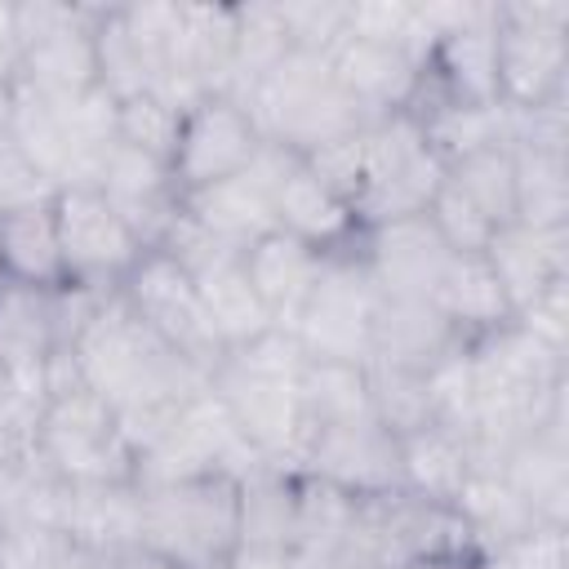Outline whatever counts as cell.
<instances>
[{
  "label": "cell",
  "mask_w": 569,
  "mask_h": 569,
  "mask_svg": "<svg viewBox=\"0 0 569 569\" xmlns=\"http://www.w3.org/2000/svg\"><path fill=\"white\" fill-rule=\"evenodd\" d=\"M302 347L289 329H267L262 338L222 351V360L209 373V391L222 400L240 436L258 449V458L276 471L302 476L307 449H311V418L302 409Z\"/></svg>",
  "instance_id": "1"
},
{
  "label": "cell",
  "mask_w": 569,
  "mask_h": 569,
  "mask_svg": "<svg viewBox=\"0 0 569 569\" xmlns=\"http://www.w3.org/2000/svg\"><path fill=\"white\" fill-rule=\"evenodd\" d=\"M71 360L80 369V382L98 391L116 413L133 409H182L196 391L209 387V373L182 360L173 347H164L111 289L93 320L71 342Z\"/></svg>",
  "instance_id": "2"
},
{
  "label": "cell",
  "mask_w": 569,
  "mask_h": 569,
  "mask_svg": "<svg viewBox=\"0 0 569 569\" xmlns=\"http://www.w3.org/2000/svg\"><path fill=\"white\" fill-rule=\"evenodd\" d=\"M236 102L249 111V120H253L262 142H276L284 151H293V156H307L320 142L369 124V116L333 80L329 58L325 53H307V49H289Z\"/></svg>",
  "instance_id": "3"
},
{
  "label": "cell",
  "mask_w": 569,
  "mask_h": 569,
  "mask_svg": "<svg viewBox=\"0 0 569 569\" xmlns=\"http://www.w3.org/2000/svg\"><path fill=\"white\" fill-rule=\"evenodd\" d=\"M493 76L511 111L569 98V0H493Z\"/></svg>",
  "instance_id": "4"
},
{
  "label": "cell",
  "mask_w": 569,
  "mask_h": 569,
  "mask_svg": "<svg viewBox=\"0 0 569 569\" xmlns=\"http://www.w3.org/2000/svg\"><path fill=\"white\" fill-rule=\"evenodd\" d=\"M240 525V480L196 476L178 485L142 489V547L178 569H204L231 560Z\"/></svg>",
  "instance_id": "5"
},
{
  "label": "cell",
  "mask_w": 569,
  "mask_h": 569,
  "mask_svg": "<svg viewBox=\"0 0 569 569\" xmlns=\"http://www.w3.org/2000/svg\"><path fill=\"white\" fill-rule=\"evenodd\" d=\"M258 467H267V462L240 436V427L231 422L222 400L204 387L178 409L169 431L133 458V485L138 489H156V485H178V480H196V476L244 480Z\"/></svg>",
  "instance_id": "6"
},
{
  "label": "cell",
  "mask_w": 569,
  "mask_h": 569,
  "mask_svg": "<svg viewBox=\"0 0 569 569\" xmlns=\"http://www.w3.org/2000/svg\"><path fill=\"white\" fill-rule=\"evenodd\" d=\"M31 445L67 485L133 480V449L120 436V418L89 387L49 396L36 418Z\"/></svg>",
  "instance_id": "7"
},
{
  "label": "cell",
  "mask_w": 569,
  "mask_h": 569,
  "mask_svg": "<svg viewBox=\"0 0 569 569\" xmlns=\"http://www.w3.org/2000/svg\"><path fill=\"white\" fill-rule=\"evenodd\" d=\"M445 164L422 138L418 116L391 111L365 124V178L356 191V222L378 227L391 218H413L431 204Z\"/></svg>",
  "instance_id": "8"
},
{
  "label": "cell",
  "mask_w": 569,
  "mask_h": 569,
  "mask_svg": "<svg viewBox=\"0 0 569 569\" xmlns=\"http://www.w3.org/2000/svg\"><path fill=\"white\" fill-rule=\"evenodd\" d=\"M356 240L338 253H325L320 280L289 325L307 360H351V365L369 360V329H373V311L382 293L373 276L365 271Z\"/></svg>",
  "instance_id": "9"
},
{
  "label": "cell",
  "mask_w": 569,
  "mask_h": 569,
  "mask_svg": "<svg viewBox=\"0 0 569 569\" xmlns=\"http://www.w3.org/2000/svg\"><path fill=\"white\" fill-rule=\"evenodd\" d=\"M120 298L164 347H173L196 369L213 373V365L222 360V347L204 320V307H200V293H196V280L187 267H178L160 249H147L138 258V267L124 276Z\"/></svg>",
  "instance_id": "10"
},
{
  "label": "cell",
  "mask_w": 569,
  "mask_h": 569,
  "mask_svg": "<svg viewBox=\"0 0 569 569\" xmlns=\"http://www.w3.org/2000/svg\"><path fill=\"white\" fill-rule=\"evenodd\" d=\"M53 222L62 244L67 280L93 289H120L124 276L147 253L129 222L107 204L98 187H62L53 196Z\"/></svg>",
  "instance_id": "11"
},
{
  "label": "cell",
  "mask_w": 569,
  "mask_h": 569,
  "mask_svg": "<svg viewBox=\"0 0 569 569\" xmlns=\"http://www.w3.org/2000/svg\"><path fill=\"white\" fill-rule=\"evenodd\" d=\"M258 147H262V138H258L249 111L227 93H209L182 111L169 173H173L178 191L187 196V191H200V187L244 173L249 160L258 156Z\"/></svg>",
  "instance_id": "12"
},
{
  "label": "cell",
  "mask_w": 569,
  "mask_h": 569,
  "mask_svg": "<svg viewBox=\"0 0 569 569\" xmlns=\"http://www.w3.org/2000/svg\"><path fill=\"white\" fill-rule=\"evenodd\" d=\"M298 160H302V156H293V151H284V147H276V142H262L244 173L222 178V182L200 187V191H187V196H182V209H187L209 236H218L222 244H231L236 253H244L253 240H262V236L276 231L271 187H276Z\"/></svg>",
  "instance_id": "13"
},
{
  "label": "cell",
  "mask_w": 569,
  "mask_h": 569,
  "mask_svg": "<svg viewBox=\"0 0 569 569\" xmlns=\"http://www.w3.org/2000/svg\"><path fill=\"white\" fill-rule=\"evenodd\" d=\"M302 471L338 485L351 498L391 493L400 489V436H391L378 418L316 427Z\"/></svg>",
  "instance_id": "14"
},
{
  "label": "cell",
  "mask_w": 569,
  "mask_h": 569,
  "mask_svg": "<svg viewBox=\"0 0 569 569\" xmlns=\"http://www.w3.org/2000/svg\"><path fill=\"white\" fill-rule=\"evenodd\" d=\"M356 253H360V262L373 276L382 298H431L449 258H453L449 244L427 222V213L360 227Z\"/></svg>",
  "instance_id": "15"
},
{
  "label": "cell",
  "mask_w": 569,
  "mask_h": 569,
  "mask_svg": "<svg viewBox=\"0 0 569 569\" xmlns=\"http://www.w3.org/2000/svg\"><path fill=\"white\" fill-rule=\"evenodd\" d=\"M93 187L129 222V231L142 240V249H156L164 240V231H169V222L178 218V204H182V191H178L169 164L156 160V156H142L124 142H116L107 151Z\"/></svg>",
  "instance_id": "16"
},
{
  "label": "cell",
  "mask_w": 569,
  "mask_h": 569,
  "mask_svg": "<svg viewBox=\"0 0 569 569\" xmlns=\"http://www.w3.org/2000/svg\"><path fill=\"white\" fill-rule=\"evenodd\" d=\"M62 351L53 325V289L0 284V369L27 387L36 400H49V360Z\"/></svg>",
  "instance_id": "17"
},
{
  "label": "cell",
  "mask_w": 569,
  "mask_h": 569,
  "mask_svg": "<svg viewBox=\"0 0 569 569\" xmlns=\"http://www.w3.org/2000/svg\"><path fill=\"white\" fill-rule=\"evenodd\" d=\"M329 67H333V80L342 84V93L369 120L409 111L422 89V62H413L409 53H400L391 44H373L360 36H342V44L329 53Z\"/></svg>",
  "instance_id": "18"
},
{
  "label": "cell",
  "mask_w": 569,
  "mask_h": 569,
  "mask_svg": "<svg viewBox=\"0 0 569 569\" xmlns=\"http://www.w3.org/2000/svg\"><path fill=\"white\" fill-rule=\"evenodd\" d=\"M485 262L493 267L511 311H520L529 298H538L556 280H569V227L507 222L489 236Z\"/></svg>",
  "instance_id": "19"
},
{
  "label": "cell",
  "mask_w": 569,
  "mask_h": 569,
  "mask_svg": "<svg viewBox=\"0 0 569 569\" xmlns=\"http://www.w3.org/2000/svg\"><path fill=\"white\" fill-rule=\"evenodd\" d=\"M538 525H569V413L529 431L498 462Z\"/></svg>",
  "instance_id": "20"
},
{
  "label": "cell",
  "mask_w": 569,
  "mask_h": 569,
  "mask_svg": "<svg viewBox=\"0 0 569 569\" xmlns=\"http://www.w3.org/2000/svg\"><path fill=\"white\" fill-rule=\"evenodd\" d=\"M453 347H462V338L449 329V320L436 311L431 298H382L373 311L365 365H391V369L427 373Z\"/></svg>",
  "instance_id": "21"
},
{
  "label": "cell",
  "mask_w": 569,
  "mask_h": 569,
  "mask_svg": "<svg viewBox=\"0 0 569 569\" xmlns=\"http://www.w3.org/2000/svg\"><path fill=\"white\" fill-rule=\"evenodd\" d=\"M62 533L93 556H120L142 547V489L133 480L71 485L62 507Z\"/></svg>",
  "instance_id": "22"
},
{
  "label": "cell",
  "mask_w": 569,
  "mask_h": 569,
  "mask_svg": "<svg viewBox=\"0 0 569 569\" xmlns=\"http://www.w3.org/2000/svg\"><path fill=\"white\" fill-rule=\"evenodd\" d=\"M271 213H276V231L320 249V253H338L360 236L356 209L333 196L302 160L271 187Z\"/></svg>",
  "instance_id": "23"
},
{
  "label": "cell",
  "mask_w": 569,
  "mask_h": 569,
  "mask_svg": "<svg viewBox=\"0 0 569 569\" xmlns=\"http://www.w3.org/2000/svg\"><path fill=\"white\" fill-rule=\"evenodd\" d=\"M320 267H325V253L284 231H271L244 249V276L280 329H289L302 302L311 298Z\"/></svg>",
  "instance_id": "24"
},
{
  "label": "cell",
  "mask_w": 569,
  "mask_h": 569,
  "mask_svg": "<svg viewBox=\"0 0 569 569\" xmlns=\"http://www.w3.org/2000/svg\"><path fill=\"white\" fill-rule=\"evenodd\" d=\"M422 80L431 93L449 102H498V76H493V4L480 22H467L458 31H445L427 62Z\"/></svg>",
  "instance_id": "25"
},
{
  "label": "cell",
  "mask_w": 569,
  "mask_h": 569,
  "mask_svg": "<svg viewBox=\"0 0 569 569\" xmlns=\"http://www.w3.org/2000/svg\"><path fill=\"white\" fill-rule=\"evenodd\" d=\"M409 116H418L422 138L440 164H453L485 147H507V107L502 102H449V98L431 93L422 80Z\"/></svg>",
  "instance_id": "26"
},
{
  "label": "cell",
  "mask_w": 569,
  "mask_h": 569,
  "mask_svg": "<svg viewBox=\"0 0 569 569\" xmlns=\"http://www.w3.org/2000/svg\"><path fill=\"white\" fill-rule=\"evenodd\" d=\"M431 302L462 342H476L511 320V302H507L493 267L485 262V253H453Z\"/></svg>",
  "instance_id": "27"
},
{
  "label": "cell",
  "mask_w": 569,
  "mask_h": 569,
  "mask_svg": "<svg viewBox=\"0 0 569 569\" xmlns=\"http://www.w3.org/2000/svg\"><path fill=\"white\" fill-rule=\"evenodd\" d=\"M0 284H27V289L67 284L53 200L0 213Z\"/></svg>",
  "instance_id": "28"
},
{
  "label": "cell",
  "mask_w": 569,
  "mask_h": 569,
  "mask_svg": "<svg viewBox=\"0 0 569 569\" xmlns=\"http://www.w3.org/2000/svg\"><path fill=\"white\" fill-rule=\"evenodd\" d=\"M191 280H196L204 320H209V329H213V338H218L222 351L244 347V342L262 338L267 329H276L271 311L262 307V298L253 293V284H249V276H244V253L222 258V262L196 271Z\"/></svg>",
  "instance_id": "29"
},
{
  "label": "cell",
  "mask_w": 569,
  "mask_h": 569,
  "mask_svg": "<svg viewBox=\"0 0 569 569\" xmlns=\"http://www.w3.org/2000/svg\"><path fill=\"white\" fill-rule=\"evenodd\" d=\"M467 476H471V445L458 431L427 422V427L400 436V489L405 493L431 498V502H453Z\"/></svg>",
  "instance_id": "30"
},
{
  "label": "cell",
  "mask_w": 569,
  "mask_h": 569,
  "mask_svg": "<svg viewBox=\"0 0 569 569\" xmlns=\"http://www.w3.org/2000/svg\"><path fill=\"white\" fill-rule=\"evenodd\" d=\"M4 133L31 156V164L62 191L76 182V151L62 124L58 102L36 98L31 89H22L18 80L9 84V107H4Z\"/></svg>",
  "instance_id": "31"
},
{
  "label": "cell",
  "mask_w": 569,
  "mask_h": 569,
  "mask_svg": "<svg viewBox=\"0 0 569 569\" xmlns=\"http://www.w3.org/2000/svg\"><path fill=\"white\" fill-rule=\"evenodd\" d=\"M453 511L471 529L480 556H489L493 547H502V542H511L538 525V516L525 507V498L493 467H471V476L462 480V489L453 498Z\"/></svg>",
  "instance_id": "32"
},
{
  "label": "cell",
  "mask_w": 569,
  "mask_h": 569,
  "mask_svg": "<svg viewBox=\"0 0 569 569\" xmlns=\"http://www.w3.org/2000/svg\"><path fill=\"white\" fill-rule=\"evenodd\" d=\"M293 480L289 471L258 467L240 480L236 551H293Z\"/></svg>",
  "instance_id": "33"
},
{
  "label": "cell",
  "mask_w": 569,
  "mask_h": 569,
  "mask_svg": "<svg viewBox=\"0 0 569 569\" xmlns=\"http://www.w3.org/2000/svg\"><path fill=\"white\" fill-rule=\"evenodd\" d=\"M356 502L360 498L342 493L338 485L302 471L293 480V551L307 556V560H320V556L347 547Z\"/></svg>",
  "instance_id": "34"
},
{
  "label": "cell",
  "mask_w": 569,
  "mask_h": 569,
  "mask_svg": "<svg viewBox=\"0 0 569 569\" xmlns=\"http://www.w3.org/2000/svg\"><path fill=\"white\" fill-rule=\"evenodd\" d=\"M298 391H302V409H307L311 427L373 418L365 365H351V360H307L302 378H298Z\"/></svg>",
  "instance_id": "35"
},
{
  "label": "cell",
  "mask_w": 569,
  "mask_h": 569,
  "mask_svg": "<svg viewBox=\"0 0 569 569\" xmlns=\"http://www.w3.org/2000/svg\"><path fill=\"white\" fill-rule=\"evenodd\" d=\"M516 160V222L569 227V156L511 151Z\"/></svg>",
  "instance_id": "36"
},
{
  "label": "cell",
  "mask_w": 569,
  "mask_h": 569,
  "mask_svg": "<svg viewBox=\"0 0 569 569\" xmlns=\"http://www.w3.org/2000/svg\"><path fill=\"white\" fill-rule=\"evenodd\" d=\"M289 31L280 18V0H249L236 4V76L231 98H240L258 76H267L289 53Z\"/></svg>",
  "instance_id": "37"
},
{
  "label": "cell",
  "mask_w": 569,
  "mask_h": 569,
  "mask_svg": "<svg viewBox=\"0 0 569 569\" xmlns=\"http://www.w3.org/2000/svg\"><path fill=\"white\" fill-rule=\"evenodd\" d=\"M445 178H449L493 227L516 222V160H511V147L471 151V156L445 164Z\"/></svg>",
  "instance_id": "38"
},
{
  "label": "cell",
  "mask_w": 569,
  "mask_h": 569,
  "mask_svg": "<svg viewBox=\"0 0 569 569\" xmlns=\"http://www.w3.org/2000/svg\"><path fill=\"white\" fill-rule=\"evenodd\" d=\"M347 36H360V40H373V44H391V49L409 53L413 62H427V53L436 44L418 0H351Z\"/></svg>",
  "instance_id": "39"
},
{
  "label": "cell",
  "mask_w": 569,
  "mask_h": 569,
  "mask_svg": "<svg viewBox=\"0 0 569 569\" xmlns=\"http://www.w3.org/2000/svg\"><path fill=\"white\" fill-rule=\"evenodd\" d=\"M365 373H369V409L391 436H409L431 422L427 373L391 369V365H365Z\"/></svg>",
  "instance_id": "40"
},
{
  "label": "cell",
  "mask_w": 569,
  "mask_h": 569,
  "mask_svg": "<svg viewBox=\"0 0 569 569\" xmlns=\"http://www.w3.org/2000/svg\"><path fill=\"white\" fill-rule=\"evenodd\" d=\"M178 124H182V111H173L156 93H138V98L116 102V142H124L142 156H156L164 164L173 160Z\"/></svg>",
  "instance_id": "41"
},
{
  "label": "cell",
  "mask_w": 569,
  "mask_h": 569,
  "mask_svg": "<svg viewBox=\"0 0 569 569\" xmlns=\"http://www.w3.org/2000/svg\"><path fill=\"white\" fill-rule=\"evenodd\" d=\"M422 213L436 227V236L449 244V253H485L489 236L498 231L449 178H440V187H436V196H431V204Z\"/></svg>",
  "instance_id": "42"
},
{
  "label": "cell",
  "mask_w": 569,
  "mask_h": 569,
  "mask_svg": "<svg viewBox=\"0 0 569 569\" xmlns=\"http://www.w3.org/2000/svg\"><path fill=\"white\" fill-rule=\"evenodd\" d=\"M347 13H351V0H280L289 44L307 53H325V58L342 44Z\"/></svg>",
  "instance_id": "43"
},
{
  "label": "cell",
  "mask_w": 569,
  "mask_h": 569,
  "mask_svg": "<svg viewBox=\"0 0 569 569\" xmlns=\"http://www.w3.org/2000/svg\"><path fill=\"white\" fill-rule=\"evenodd\" d=\"M480 569H569V525H533L480 556Z\"/></svg>",
  "instance_id": "44"
},
{
  "label": "cell",
  "mask_w": 569,
  "mask_h": 569,
  "mask_svg": "<svg viewBox=\"0 0 569 569\" xmlns=\"http://www.w3.org/2000/svg\"><path fill=\"white\" fill-rule=\"evenodd\" d=\"M302 164H307L333 196H342L347 204H356V191H360V178H365V129H351V133H342V138L320 142L316 151L302 156Z\"/></svg>",
  "instance_id": "45"
},
{
  "label": "cell",
  "mask_w": 569,
  "mask_h": 569,
  "mask_svg": "<svg viewBox=\"0 0 569 569\" xmlns=\"http://www.w3.org/2000/svg\"><path fill=\"white\" fill-rule=\"evenodd\" d=\"M58 196V187L31 164V156L4 133L0 124V213L13 209H31V204H49Z\"/></svg>",
  "instance_id": "46"
},
{
  "label": "cell",
  "mask_w": 569,
  "mask_h": 569,
  "mask_svg": "<svg viewBox=\"0 0 569 569\" xmlns=\"http://www.w3.org/2000/svg\"><path fill=\"white\" fill-rule=\"evenodd\" d=\"M71 547L58 525H22L0 533V569H53Z\"/></svg>",
  "instance_id": "47"
},
{
  "label": "cell",
  "mask_w": 569,
  "mask_h": 569,
  "mask_svg": "<svg viewBox=\"0 0 569 569\" xmlns=\"http://www.w3.org/2000/svg\"><path fill=\"white\" fill-rule=\"evenodd\" d=\"M511 320L520 329H529L538 342H547L551 351L569 356V280H556L551 289L529 298L520 311H511Z\"/></svg>",
  "instance_id": "48"
},
{
  "label": "cell",
  "mask_w": 569,
  "mask_h": 569,
  "mask_svg": "<svg viewBox=\"0 0 569 569\" xmlns=\"http://www.w3.org/2000/svg\"><path fill=\"white\" fill-rule=\"evenodd\" d=\"M40 409H44V400H36L27 387H18V382L0 369V436L27 440V436L36 431Z\"/></svg>",
  "instance_id": "49"
},
{
  "label": "cell",
  "mask_w": 569,
  "mask_h": 569,
  "mask_svg": "<svg viewBox=\"0 0 569 569\" xmlns=\"http://www.w3.org/2000/svg\"><path fill=\"white\" fill-rule=\"evenodd\" d=\"M18 71V31H13V0H0V84Z\"/></svg>",
  "instance_id": "50"
},
{
  "label": "cell",
  "mask_w": 569,
  "mask_h": 569,
  "mask_svg": "<svg viewBox=\"0 0 569 569\" xmlns=\"http://www.w3.org/2000/svg\"><path fill=\"white\" fill-rule=\"evenodd\" d=\"M102 569H178V565L156 556V551H147V547H129L120 556H102Z\"/></svg>",
  "instance_id": "51"
},
{
  "label": "cell",
  "mask_w": 569,
  "mask_h": 569,
  "mask_svg": "<svg viewBox=\"0 0 569 569\" xmlns=\"http://www.w3.org/2000/svg\"><path fill=\"white\" fill-rule=\"evenodd\" d=\"M311 569H382V565H373V560H369L365 551H356V547H338V551L311 560Z\"/></svg>",
  "instance_id": "52"
},
{
  "label": "cell",
  "mask_w": 569,
  "mask_h": 569,
  "mask_svg": "<svg viewBox=\"0 0 569 569\" xmlns=\"http://www.w3.org/2000/svg\"><path fill=\"white\" fill-rule=\"evenodd\" d=\"M53 569H102V556H93V551H80V547H71Z\"/></svg>",
  "instance_id": "53"
},
{
  "label": "cell",
  "mask_w": 569,
  "mask_h": 569,
  "mask_svg": "<svg viewBox=\"0 0 569 569\" xmlns=\"http://www.w3.org/2000/svg\"><path fill=\"white\" fill-rule=\"evenodd\" d=\"M405 569H480V560H418Z\"/></svg>",
  "instance_id": "54"
},
{
  "label": "cell",
  "mask_w": 569,
  "mask_h": 569,
  "mask_svg": "<svg viewBox=\"0 0 569 569\" xmlns=\"http://www.w3.org/2000/svg\"><path fill=\"white\" fill-rule=\"evenodd\" d=\"M27 440H31V436H27ZM18 445H22V440H13V436H0V471L9 467V458H13V449H18Z\"/></svg>",
  "instance_id": "55"
},
{
  "label": "cell",
  "mask_w": 569,
  "mask_h": 569,
  "mask_svg": "<svg viewBox=\"0 0 569 569\" xmlns=\"http://www.w3.org/2000/svg\"><path fill=\"white\" fill-rule=\"evenodd\" d=\"M13 84V80H9ZM9 84H0V124H4V107H9Z\"/></svg>",
  "instance_id": "56"
},
{
  "label": "cell",
  "mask_w": 569,
  "mask_h": 569,
  "mask_svg": "<svg viewBox=\"0 0 569 569\" xmlns=\"http://www.w3.org/2000/svg\"><path fill=\"white\" fill-rule=\"evenodd\" d=\"M204 569H236L231 560H218V565H204Z\"/></svg>",
  "instance_id": "57"
}]
</instances>
